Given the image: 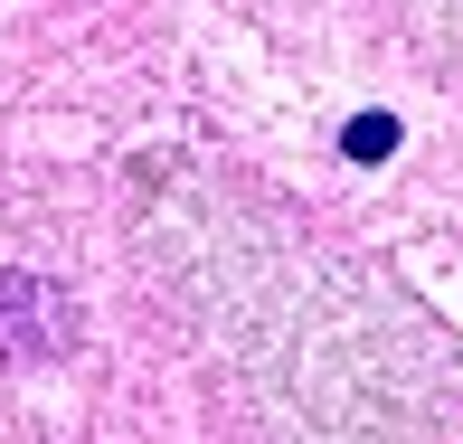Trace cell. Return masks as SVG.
<instances>
[{
    "label": "cell",
    "instance_id": "6da1fadb",
    "mask_svg": "<svg viewBox=\"0 0 463 444\" xmlns=\"http://www.w3.org/2000/svg\"><path fill=\"white\" fill-rule=\"evenodd\" d=\"M208 265L199 303L218 312V350L246 369L284 444H426L435 378L416 369L397 312L360 293L312 237H189Z\"/></svg>",
    "mask_w": 463,
    "mask_h": 444
},
{
    "label": "cell",
    "instance_id": "7a4b0ae2",
    "mask_svg": "<svg viewBox=\"0 0 463 444\" xmlns=\"http://www.w3.org/2000/svg\"><path fill=\"white\" fill-rule=\"evenodd\" d=\"M76 322H86V303H76L67 284H48V274H29V265H0V359H19V369L67 359Z\"/></svg>",
    "mask_w": 463,
    "mask_h": 444
},
{
    "label": "cell",
    "instance_id": "3957f363",
    "mask_svg": "<svg viewBox=\"0 0 463 444\" xmlns=\"http://www.w3.org/2000/svg\"><path fill=\"white\" fill-rule=\"evenodd\" d=\"M341 152H350V161H388V152H397V123H388V114H350V123H341Z\"/></svg>",
    "mask_w": 463,
    "mask_h": 444
},
{
    "label": "cell",
    "instance_id": "277c9868",
    "mask_svg": "<svg viewBox=\"0 0 463 444\" xmlns=\"http://www.w3.org/2000/svg\"><path fill=\"white\" fill-rule=\"evenodd\" d=\"M435 10V29H463V0H426Z\"/></svg>",
    "mask_w": 463,
    "mask_h": 444
}]
</instances>
